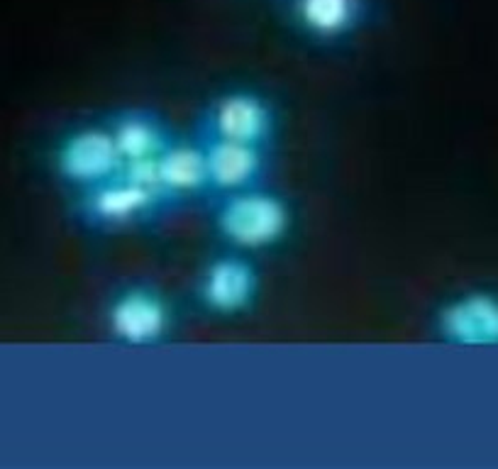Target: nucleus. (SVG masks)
I'll list each match as a JSON object with an SVG mask.
<instances>
[{
	"label": "nucleus",
	"mask_w": 498,
	"mask_h": 469,
	"mask_svg": "<svg viewBox=\"0 0 498 469\" xmlns=\"http://www.w3.org/2000/svg\"><path fill=\"white\" fill-rule=\"evenodd\" d=\"M196 137L201 140L203 154H206L210 195L271 184L274 149L245 145V142L215 140V137H203V134H196Z\"/></svg>",
	"instance_id": "6e6552de"
},
{
	"label": "nucleus",
	"mask_w": 498,
	"mask_h": 469,
	"mask_svg": "<svg viewBox=\"0 0 498 469\" xmlns=\"http://www.w3.org/2000/svg\"><path fill=\"white\" fill-rule=\"evenodd\" d=\"M103 120L123 156V169L154 162L176 137L174 125L157 108L149 106L118 108L108 112Z\"/></svg>",
	"instance_id": "9d476101"
},
{
	"label": "nucleus",
	"mask_w": 498,
	"mask_h": 469,
	"mask_svg": "<svg viewBox=\"0 0 498 469\" xmlns=\"http://www.w3.org/2000/svg\"><path fill=\"white\" fill-rule=\"evenodd\" d=\"M262 293V272L252 254L223 247L196 276V301L208 315L240 318L252 313Z\"/></svg>",
	"instance_id": "423d86ee"
},
{
	"label": "nucleus",
	"mask_w": 498,
	"mask_h": 469,
	"mask_svg": "<svg viewBox=\"0 0 498 469\" xmlns=\"http://www.w3.org/2000/svg\"><path fill=\"white\" fill-rule=\"evenodd\" d=\"M157 176L162 189L179 208L206 203L210 198V181L203 145L196 134H179L157 156Z\"/></svg>",
	"instance_id": "9b49d317"
},
{
	"label": "nucleus",
	"mask_w": 498,
	"mask_h": 469,
	"mask_svg": "<svg viewBox=\"0 0 498 469\" xmlns=\"http://www.w3.org/2000/svg\"><path fill=\"white\" fill-rule=\"evenodd\" d=\"M157 176V159L125 167L115 179L71 193V218L88 232L115 234L157 225L179 213Z\"/></svg>",
	"instance_id": "f257e3e1"
},
{
	"label": "nucleus",
	"mask_w": 498,
	"mask_h": 469,
	"mask_svg": "<svg viewBox=\"0 0 498 469\" xmlns=\"http://www.w3.org/2000/svg\"><path fill=\"white\" fill-rule=\"evenodd\" d=\"M105 335L129 350H151L176 333V308L154 281H127L112 291L103 308Z\"/></svg>",
	"instance_id": "7ed1b4c3"
},
{
	"label": "nucleus",
	"mask_w": 498,
	"mask_h": 469,
	"mask_svg": "<svg viewBox=\"0 0 498 469\" xmlns=\"http://www.w3.org/2000/svg\"><path fill=\"white\" fill-rule=\"evenodd\" d=\"M279 5L288 27L318 47L347 45L376 17V0H279Z\"/></svg>",
	"instance_id": "0eeeda50"
},
{
	"label": "nucleus",
	"mask_w": 498,
	"mask_h": 469,
	"mask_svg": "<svg viewBox=\"0 0 498 469\" xmlns=\"http://www.w3.org/2000/svg\"><path fill=\"white\" fill-rule=\"evenodd\" d=\"M193 132L215 140L276 149L281 134V112L264 91L252 86H232L215 93L201 108Z\"/></svg>",
	"instance_id": "20e7f679"
},
{
	"label": "nucleus",
	"mask_w": 498,
	"mask_h": 469,
	"mask_svg": "<svg viewBox=\"0 0 498 469\" xmlns=\"http://www.w3.org/2000/svg\"><path fill=\"white\" fill-rule=\"evenodd\" d=\"M206 211L215 237L229 250L247 254L281 247L296 225L291 198L271 184L210 195Z\"/></svg>",
	"instance_id": "f03ea898"
},
{
	"label": "nucleus",
	"mask_w": 498,
	"mask_h": 469,
	"mask_svg": "<svg viewBox=\"0 0 498 469\" xmlns=\"http://www.w3.org/2000/svg\"><path fill=\"white\" fill-rule=\"evenodd\" d=\"M54 173L71 193L98 186L123 173V156L105 120H84L59 137L54 147Z\"/></svg>",
	"instance_id": "39448f33"
},
{
	"label": "nucleus",
	"mask_w": 498,
	"mask_h": 469,
	"mask_svg": "<svg viewBox=\"0 0 498 469\" xmlns=\"http://www.w3.org/2000/svg\"><path fill=\"white\" fill-rule=\"evenodd\" d=\"M432 325L435 335L447 345H498V296L488 291L457 293L437 308Z\"/></svg>",
	"instance_id": "1a4fd4ad"
}]
</instances>
